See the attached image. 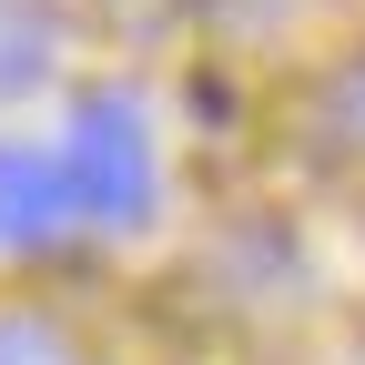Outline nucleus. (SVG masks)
<instances>
[{"mask_svg":"<svg viewBox=\"0 0 365 365\" xmlns=\"http://www.w3.org/2000/svg\"><path fill=\"white\" fill-rule=\"evenodd\" d=\"M61 173H71V193H81V213H91V223H112V234L153 223V203H163V163H153L143 102H132V91H91V102L71 112Z\"/></svg>","mask_w":365,"mask_h":365,"instance_id":"obj_1","label":"nucleus"},{"mask_svg":"<svg viewBox=\"0 0 365 365\" xmlns=\"http://www.w3.org/2000/svg\"><path fill=\"white\" fill-rule=\"evenodd\" d=\"M81 213L61 153H31V143H0V244L31 254V244H61V223Z\"/></svg>","mask_w":365,"mask_h":365,"instance_id":"obj_2","label":"nucleus"},{"mask_svg":"<svg viewBox=\"0 0 365 365\" xmlns=\"http://www.w3.org/2000/svg\"><path fill=\"white\" fill-rule=\"evenodd\" d=\"M0 365H71V345L41 314H0Z\"/></svg>","mask_w":365,"mask_h":365,"instance_id":"obj_3","label":"nucleus"},{"mask_svg":"<svg viewBox=\"0 0 365 365\" xmlns=\"http://www.w3.org/2000/svg\"><path fill=\"white\" fill-rule=\"evenodd\" d=\"M41 71V21H0V91Z\"/></svg>","mask_w":365,"mask_h":365,"instance_id":"obj_4","label":"nucleus"},{"mask_svg":"<svg viewBox=\"0 0 365 365\" xmlns=\"http://www.w3.org/2000/svg\"><path fill=\"white\" fill-rule=\"evenodd\" d=\"M335 122H345V132H355V143H365V61H355V71H345V81H335Z\"/></svg>","mask_w":365,"mask_h":365,"instance_id":"obj_5","label":"nucleus"}]
</instances>
